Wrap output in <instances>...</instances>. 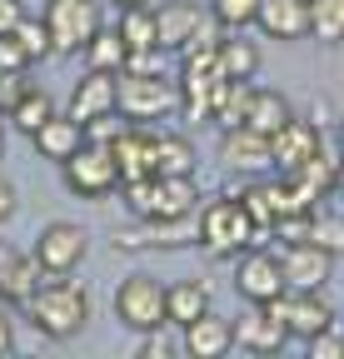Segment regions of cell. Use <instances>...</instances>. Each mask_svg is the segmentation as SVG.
<instances>
[{"instance_id":"d4e9b609","label":"cell","mask_w":344,"mask_h":359,"mask_svg":"<svg viewBox=\"0 0 344 359\" xmlns=\"http://www.w3.org/2000/svg\"><path fill=\"white\" fill-rule=\"evenodd\" d=\"M155 175H195V145L185 135H155Z\"/></svg>"},{"instance_id":"f1b7e54d","label":"cell","mask_w":344,"mask_h":359,"mask_svg":"<svg viewBox=\"0 0 344 359\" xmlns=\"http://www.w3.org/2000/svg\"><path fill=\"white\" fill-rule=\"evenodd\" d=\"M220 70L230 80H249L260 70V50H254V40H235V35H220Z\"/></svg>"},{"instance_id":"52a82bcc","label":"cell","mask_w":344,"mask_h":359,"mask_svg":"<svg viewBox=\"0 0 344 359\" xmlns=\"http://www.w3.org/2000/svg\"><path fill=\"white\" fill-rule=\"evenodd\" d=\"M175 105H180V85H170L165 75H120V115L125 120L150 125Z\"/></svg>"},{"instance_id":"8fae6325","label":"cell","mask_w":344,"mask_h":359,"mask_svg":"<svg viewBox=\"0 0 344 359\" xmlns=\"http://www.w3.org/2000/svg\"><path fill=\"white\" fill-rule=\"evenodd\" d=\"M280 264H284V285L289 290H324L334 255L324 245H315V240H294V245H284Z\"/></svg>"},{"instance_id":"30bf717a","label":"cell","mask_w":344,"mask_h":359,"mask_svg":"<svg viewBox=\"0 0 344 359\" xmlns=\"http://www.w3.org/2000/svg\"><path fill=\"white\" fill-rule=\"evenodd\" d=\"M280 314H284V325H289V334L294 339H315L319 330H329L334 325V309L319 299V290H284L280 299H270Z\"/></svg>"},{"instance_id":"277c9868","label":"cell","mask_w":344,"mask_h":359,"mask_svg":"<svg viewBox=\"0 0 344 359\" xmlns=\"http://www.w3.org/2000/svg\"><path fill=\"white\" fill-rule=\"evenodd\" d=\"M165 285L155 275H130L120 290H115V320L135 334H150L155 325H170L165 320Z\"/></svg>"},{"instance_id":"836d02e7","label":"cell","mask_w":344,"mask_h":359,"mask_svg":"<svg viewBox=\"0 0 344 359\" xmlns=\"http://www.w3.org/2000/svg\"><path fill=\"white\" fill-rule=\"evenodd\" d=\"M125 130H130V120H120V110H110V115L85 120V140H95V145H115Z\"/></svg>"},{"instance_id":"ba28073f","label":"cell","mask_w":344,"mask_h":359,"mask_svg":"<svg viewBox=\"0 0 344 359\" xmlns=\"http://www.w3.org/2000/svg\"><path fill=\"white\" fill-rule=\"evenodd\" d=\"M85 250H90V235H85L80 224H70V219H55V224H46V230L35 235V259H40L46 275H70V269L85 259Z\"/></svg>"},{"instance_id":"603a6c76","label":"cell","mask_w":344,"mask_h":359,"mask_svg":"<svg viewBox=\"0 0 344 359\" xmlns=\"http://www.w3.org/2000/svg\"><path fill=\"white\" fill-rule=\"evenodd\" d=\"M209 309V290L200 285V280H180V285H170V294H165V320L170 325H190V320H200V314Z\"/></svg>"},{"instance_id":"ab89813d","label":"cell","mask_w":344,"mask_h":359,"mask_svg":"<svg viewBox=\"0 0 344 359\" xmlns=\"http://www.w3.org/2000/svg\"><path fill=\"white\" fill-rule=\"evenodd\" d=\"M25 65H35V60L25 55L20 35H15V30H11V35H0V70H25Z\"/></svg>"},{"instance_id":"f6af8a7d","label":"cell","mask_w":344,"mask_h":359,"mask_svg":"<svg viewBox=\"0 0 344 359\" xmlns=\"http://www.w3.org/2000/svg\"><path fill=\"white\" fill-rule=\"evenodd\" d=\"M110 6H120V11H125V6H150V0H110Z\"/></svg>"},{"instance_id":"b9f144b4","label":"cell","mask_w":344,"mask_h":359,"mask_svg":"<svg viewBox=\"0 0 344 359\" xmlns=\"http://www.w3.org/2000/svg\"><path fill=\"white\" fill-rule=\"evenodd\" d=\"M11 215H15V190H11V180L0 175V224H6Z\"/></svg>"},{"instance_id":"ffe728a7","label":"cell","mask_w":344,"mask_h":359,"mask_svg":"<svg viewBox=\"0 0 344 359\" xmlns=\"http://www.w3.org/2000/svg\"><path fill=\"white\" fill-rule=\"evenodd\" d=\"M254 25L270 40H305L310 35V0H260Z\"/></svg>"},{"instance_id":"5b68a950","label":"cell","mask_w":344,"mask_h":359,"mask_svg":"<svg viewBox=\"0 0 344 359\" xmlns=\"http://www.w3.org/2000/svg\"><path fill=\"white\" fill-rule=\"evenodd\" d=\"M46 25H50L55 50L75 55L100 35V6L95 0H46Z\"/></svg>"},{"instance_id":"d6a6232c","label":"cell","mask_w":344,"mask_h":359,"mask_svg":"<svg viewBox=\"0 0 344 359\" xmlns=\"http://www.w3.org/2000/svg\"><path fill=\"white\" fill-rule=\"evenodd\" d=\"M20 45H25V55L30 60H46L50 50H55V40H50V25H46V15H40V20H20Z\"/></svg>"},{"instance_id":"6da1fadb","label":"cell","mask_w":344,"mask_h":359,"mask_svg":"<svg viewBox=\"0 0 344 359\" xmlns=\"http://www.w3.org/2000/svg\"><path fill=\"white\" fill-rule=\"evenodd\" d=\"M30 309V320L40 334H50V339H70L85 330V320H90V294H85L75 280L65 275H50V280H40V290L25 299Z\"/></svg>"},{"instance_id":"8992f818","label":"cell","mask_w":344,"mask_h":359,"mask_svg":"<svg viewBox=\"0 0 344 359\" xmlns=\"http://www.w3.org/2000/svg\"><path fill=\"white\" fill-rule=\"evenodd\" d=\"M65 185L85 200H105L115 185H120V165H115V150L110 145H95L85 140L70 160H65Z\"/></svg>"},{"instance_id":"7bdbcfd3","label":"cell","mask_w":344,"mask_h":359,"mask_svg":"<svg viewBox=\"0 0 344 359\" xmlns=\"http://www.w3.org/2000/svg\"><path fill=\"white\" fill-rule=\"evenodd\" d=\"M6 349H15V320L0 309V354H6Z\"/></svg>"},{"instance_id":"e575fe53","label":"cell","mask_w":344,"mask_h":359,"mask_svg":"<svg viewBox=\"0 0 344 359\" xmlns=\"http://www.w3.org/2000/svg\"><path fill=\"white\" fill-rule=\"evenodd\" d=\"M175 354H185V339H175L165 325H155L140 344V359H175Z\"/></svg>"},{"instance_id":"74e56055","label":"cell","mask_w":344,"mask_h":359,"mask_svg":"<svg viewBox=\"0 0 344 359\" xmlns=\"http://www.w3.org/2000/svg\"><path fill=\"white\" fill-rule=\"evenodd\" d=\"M165 45H150V50H130L125 60V75H165Z\"/></svg>"},{"instance_id":"4fadbf2b","label":"cell","mask_w":344,"mask_h":359,"mask_svg":"<svg viewBox=\"0 0 344 359\" xmlns=\"http://www.w3.org/2000/svg\"><path fill=\"white\" fill-rule=\"evenodd\" d=\"M235 339L254 354H280L284 339H289V325H284V314L275 304H249L245 320H235Z\"/></svg>"},{"instance_id":"60d3db41","label":"cell","mask_w":344,"mask_h":359,"mask_svg":"<svg viewBox=\"0 0 344 359\" xmlns=\"http://www.w3.org/2000/svg\"><path fill=\"white\" fill-rule=\"evenodd\" d=\"M20 20H25V6H20V0H0V35L20 30Z\"/></svg>"},{"instance_id":"9a60e30c","label":"cell","mask_w":344,"mask_h":359,"mask_svg":"<svg viewBox=\"0 0 344 359\" xmlns=\"http://www.w3.org/2000/svg\"><path fill=\"white\" fill-rule=\"evenodd\" d=\"M270 150H275V170H299L305 160H315L319 155V130L310 125V120H299V115H289L275 135H270Z\"/></svg>"},{"instance_id":"2e32d148","label":"cell","mask_w":344,"mask_h":359,"mask_svg":"<svg viewBox=\"0 0 344 359\" xmlns=\"http://www.w3.org/2000/svg\"><path fill=\"white\" fill-rule=\"evenodd\" d=\"M235 344H240L235 339V320H220L214 309H205L200 320L185 325V354L190 359H225Z\"/></svg>"},{"instance_id":"ac0fdd59","label":"cell","mask_w":344,"mask_h":359,"mask_svg":"<svg viewBox=\"0 0 344 359\" xmlns=\"http://www.w3.org/2000/svg\"><path fill=\"white\" fill-rule=\"evenodd\" d=\"M40 280H46V269H40L35 255H20L11 245H0V299H11V304H25Z\"/></svg>"},{"instance_id":"83f0119b","label":"cell","mask_w":344,"mask_h":359,"mask_svg":"<svg viewBox=\"0 0 344 359\" xmlns=\"http://www.w3.org/2000/svg\"><path fill=\"white\" fill-rule=\"evenodd\" d=\"M115 30L125 35L130 50H150V45H160V30H155V11H150V6H125Z\"/></svg>"},{"instance_id":"7dc6e473","label":"cell","mask_w":344,"mask_h":359,"mask_svg":"<svg viewBox=\"0 0 344 359\" xmlns=\"http://www.w3.org/2000/svg\"><path fill=\"white\" fill-rule=\"evenodd\" d=\"M339 325H344V320H339Z\"/></svg>"},{"instance_id":"e0dca14e","label":"cell","mask_w":344,"mask_h":359,"mask_svg":"<svg viewBox=\"0 0 344 359\" xmlns=\"http://www.w3.org/2000/svg\"><path fill=\"white\" fill-rule=\"evenodd\" d=\"M110 150H115V165H120V185H135V180L155 175V135L145 125L130 120V130H125Z\"/></svg>"},{"instance_id":"7a4b0ae2","label":"cell","mask_w":344,"mask_h":359,"mask_svg":"<svg viewBox=\"0 0 344 359\" xmlns=\"http://www.w3.org/2000/svg\"><path fill=\"white\" fill-rule=\"evenodd\" d=\"M125 195H130L135 215L150 219V224H180L200 190H195V180L190 175H150V180H135V185H125Z\"/></svg>"},{"instance_id":"7402d4cb","label":"cell","mask_w":344,"mask_h":359,"mask_svg":"<svg viewBox=\"0 0 344 359\" xmlns=\"http://www.w3.org/2000/svg\"><path fill=\"white\" fill-rule=\"evenodd\" d=\"M30 140H35V150L46 155V160H60V165H65V160L85 145V125H80L75 115H50L46 125L30 135Z\"/></svg>"},{"instance_id":"3957f363","label":"cell","mask_w":344,"mask_h":359,"mask_svg":"<svg viewBox=\"0 0 344 359\" xmlns=\"http://www.w3.org/2000/svg\"><path fill=\"white\" fill-rule=\"evenodd\" d=\"M254 240H260V224L249 219V210L240 200H209V210L200 215V250L209 259L245 255Z\"/></svg>"},{"instance_id":"d590c367","label":"cell","mask_w":344,"mask_h":359,"mask_svg":"<svg viewBox=\"0 0 344 359\" xmlns=\"http://www.w3.org/2000/svg\"><path fill=\"white\" fill-rule=\"evenodd\" d=\"M310 240H315V245H324L329 255H344V219H339V215H334V219H329V215H315Z\"/></svg>"},{"instance_id":"d6986e66","label":"cell","mask_w":344,"mask_h":359,"mask_svg":"<svg viewBox=\"0 0 344 359\" xmlns=\"http://www.w3.org/2000/svg\"><path fill=\"white\" fill-rule=\"evenodd\" d=\"M200 25H205V11L195 6V0H170V6L155 11V30H160V45L170 55H180L185 45L200 35Z\"/></svg>"},{"instance_id":"f35d334b","label":"cell","mask_w":344,"mask_h":359,"mask_svg":"<svg viewBox=\"0 0 344 359\" xmlns=\"http://www.w3.org/2000/svg\"><path fill=\"white\" fill-rule=\"evenodd\" d=\"M25 70H0V115H11L20 100H25Z\"/></svg>"},{"instance_id":"ee69618b","label":"cell","mask_w":344,"mask_h":359,"mask_svg":"<svg viewBox=\"0 0 344 359\" xmlns=\"http://www.w3.org/2000/svg\"><path fill=\"white\" fill-rule=\"evenodd\" d=\"M334 190H339V195H344V160H339V165H334Z\"/></svg>"},{"instance_id":"484cf974","label":"cell","mask_w":344,"mask_h":359,"mask_svg":"<svg viewBox=\"0 0 344 359\" xmlns=\"http://www.w3.org/2000/svg\"><path fill=\"white\" fill-rule=\"evenodd\" d=\"M249 100H254V85H249V80H230L209 120L220 125V130H240V125L249 120Z\"/></svg>"},{"instance_id":"4316f807","label":"cell","mask_w":344,"mask_h":359,"mask_svg":"<svg viewBox=\"0 0 344 359\" xmlns=\"http://www.w3.org/2000/svg\"><path fill=\"white\" fill-rule=\"evenodd\" d=\"M289 120V100L280 95V90H254V100H249V130H260V135H275L280 125Z\"/></svg>"},{"instance_id":"f546056e","label":"cell","mask_w":344,"mask_h":359,"mask_svg":"<svg viewBox=\"0 0 344 359\" xmlns=\"http://www.w3.org/2000/svg\"><path fill=\"white\" fill-rule=\"evenodd\" d=\"M310 35L324 45L344 40V0H310Z\"/></svg>"},{"instance_id":"9c48e42d","label":"cell","mask_w":344,"mask_h":359,"mask_svg":"<svg viewBox=\"0 0 344 359\" xmlns=\"http://www.w3.org/2000/svg\"><path fill=\"white\" fill-rule=\"evenodd\" d=\"M235 290L245 294V304H270V299H280V294L289 290L280 255H270V250H245V259H240V269H235Z\"/></svg>"},{"instance_id":"5bb4252c","label":"cell","mask_w":344,"mask_h":359,"mask_svg":"<svg viewBox=\"0 0 344 359\" xmlns=\"http://www.w3.org/2000/svg\"><path fill=\"white\" fill-rule=\"evenodd\" d=\"M120 110V75L110 70H90L85 80H75L70 90V115L85 125V120H95V115H110Z\"/></svg>"},{"instance_id":"7c38bea8","label":"cell","mask_w":344,"mask_h":359,"mask_svg":"<svg viewBox=\"0 0 344 359\" xmlns=\"http://www.w3.org/2000/svg\"><path fill=\"white\" fill-rule=\"evenodd\" d=\"M220 165H225L230 175H260V170H270V165H275L270 135L249 130V125H240V130H225V145H220Z\"/></svg>"},{"instance_id":"8d00e7d4","label":"cell","mask_w":344,"mask_h":359,"mask_svg":"<svg viewBox=\"0 0 344 359\" xmlns=\"http://www.w3.org/2000/svg\"><path fill=\"white\" fill-rule=\"evenodd\" d=\"M305 349H310V359H344V325L319 330L315 339H305Z\"/></svg>"},{"instance_id":"4dcf8cb0","label":"cell","mask_w":344,"mask_h":359,"mask_svg":"<svg viewBox=\"0 0 344 359\" xmlns=\"http://www.w3.org/2000/svg\"><path fill=\"white\" fill-rule=\"evenodd\" d=\"M55 115V105H50V95H40V90H25V100L11 110V125L15 130H25V135H35L40 125H46Z\"/></svg>"},{"instance_id":"1f68e13d","label":"cell","mask_w":344,"mask_h":359,"mask_svg":"<svg viewBox=\"0 0 344 359\" xmlns=\"http://www.w3.org/2000/svg\"><path fill=\"white\" fill-rule=\"evenodd\" d=\"M209 15L225 30H240V25H249L254 15H260V0H209Z\"/></svg>"},{"instance_id":"bcb514c9","label":"cell","mask_w":344,"mask_h":359,"mask_svg":"<svg viewBox=\"0 0 344 359\" xmlns=\"http://www.w3.org/2000/svg\"><path fill=\"white\" fill-rule=\"evenodd\" d=\"M339 135H344V125H339Z\"/></svg>"},{"instance_id":"44dd1931","label":"cell","mask_w":344,"mask_h":359,"mask_svg":"<svg viewBox=\"0 0 344 359\" xmlns=\"http://www.w3.org/2000/svg\"><path fill=\"white\" fill-rule=\"evenodd\" d=\"M225 85H230L225 70H185L180 75V105H185V115L190 120H209L214 105H220V95H225Z\"/></svg>"},{"instance_id":"cb8c5ba5","label":"cell","mask_w":344,"mask_h":359,"mask_svg":"<svg viewBox=\"0 0 344 359\" xmlns=\"http://www.w3.org/2000/svg\"><path fill=\"white\" fill-rule=\"evenodd\" d=\"M85 60H90V70H110V75H125V60H130V45H125L120 30H105L85 45Z\"/></svg>"}]
</instances>
